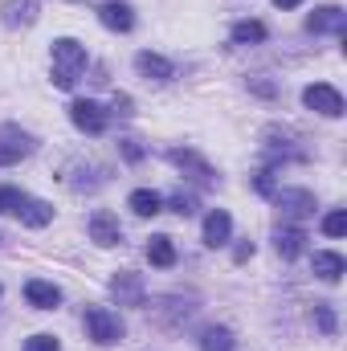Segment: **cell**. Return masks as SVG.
<instances>
[{
  "mask_svg": "<svg viewBox=\"0 0 347 351\" xmlns=\"http://www.w3.org/2000/svg\"><path fill=\"white\" fill-rule=\"evenodd\" d=\"M86 70V45L74 37H58L53 41V86L70 90Z\"/></svg>",
  "mask_w": 347,
  "mask_h": 351,
  "instance_id": "6da1fadb",
  "label": "cell"
},
{
  "mask_svg": "<svg viewBox=\"0 0 347 351\" xmlns=\"http://www.w3.org/2000/svg\"><path fill=\"white\" fill-rule=\"evenodd\" d=\"M82 323H86V331H90L94 343H102V348L123 343V319H119L115 311H106V306H86Z\"/></svg>",
  "mask_w": 347,
  "mask_h": 351,
  "instance_id": "7a4b0ae2",
  "label": "cell"
},
{
  "mask_svg": "<svg viewBox=\"0 0 347 351\" xmlns=\"http://www.w3.org/2000/svg\"><path fill=\"white\" fill-rule=\"evenodd\" d=\"M274 204H278V213L286 217V221H307V217H315V192H307V188H278L274 196H270Z\"/></svg>",
  "mask_w": 347,
  "mask_h": 351,
  "instance_id": "3957f363",
  "label": "cell"
},
{
  "mask_svg": "<svg viewBox=\"0 0 347 351\" xmlns=\"http://www.w3.org/2000/svg\"><path fill=\"white\" fill-rule=\"evenodd\" d=\"M37 152V139L29 135V131H21V127H0V168H12V164H21L25 156H33Z\"/></svg>",
  "mask_w": 347,
  "mask_h": 351,
  "instance_id": "277c9868",
  "label": "cell"
},
{
  "mask_svg": "<svg viewBox=\"0 0 347 351\" xmlns=\"http://www.w3.org/2000/svg\"><path fill=\"white\" fill-rule=\"evenodd\" d=\"M106 168H98V164H86V160H74V164H66L62 168V184L70 188V192H98L102 184H106Z\"/></svg>",
  "mask_w": 347,
  "mask_h": 351,
  "instance_id": "5b68a950",
  "label": "cell"
},
{
  "mask_svg": "<svg viewBox=\"0 0 347 351\" xmlns=\"http://www.w3.org/2000/svg\"><path fill=\"white\" fill-rule=\"evenodd\" d=\"M110 294L119 298V306H143L147 286H143V278H139L135 269H119V274L110 278Z\"/></svg>",
  "mask_w": 347,
  "mask_h": 351,
  "instance_id": "8992f818",
  "label": "cell"
},
{
  "mask_svg": "<svg viewBox=\"0 0 347 351\" xmlns=\"http://www.w3.org/2000/svg\"><path fill=\"white\" fill-rule=\"evenodd\" d=\"M302 102H307L311 110L327 114V119H339V114H344V94H339L335 86H327V82L307 86V90H302Z\"/></svg>",
  "mask_w": 347,
  "mask_h": 351,
  "instance_id": "52a82bcc",
  "label": "cell"
},
{
  "mask_svg": "<svg viewBox=\"0 0 347 351\" xmlns=\"http://www.w3.org/2000/svg\"><path fill=\"white\" fill-rule=\"evenodd\" d=\"M90 241L94 245H102V250H110V245H119L123 241V225H119V217L115 213H106V208H98V213H90Z\"/></svg>",
  "mask_w": 347,
  "mask_h": 351,
  "instance_id": "ba28073f",
  "label": "cell"
},
{
  "mask_svg": "<svg viewBox=\"0 0 347 351\" xmlns=\"http://www.w3.org/2000/svg\"><path fill=\"white\" fill-rule=\"evenodd\" d=\"M70 123L86 135H102L106 131V110L90 98H78V102H70Z\"/></svg>",
  "mask_w": 347,
  "mask_h": 351,
  "instance_id": "9c48e42d",
  "label": "cell"
},
{
  "mask_svg": "<svg viewBox=\"0 0 347 351\" xmlns=\"http://www.w3.org/2000/svg\"><path fill=\"white\" fill-rule=\"evenodd\" d=\"M168 160H172L176 168H184V172L192 176L196 184H204V188H208V184H217V172H213V164H208V160H200L192 147H172V152H168Z\"/></svg>",
  "mask_w": 347,
  "mask_h": 351,
  "instance_id": "30bf717a",
  "label": "cell"
},
{
  "mask_svg": "<svg viewBox=\"0 0 347 351\" xmlns=\"http://www.w3.org/2000/svg\"><path fill=\"white\" fill-rule=\"evenodd\" d=\"M98 21H102L110 33H131V29H135V8L123 4V0H106V4L98 8Z\"/></svg>",
  "mask_w": 347,
  "mask_h": 351,
  "instance_id": "8fae6325",
  "label": "cell"
},
{
  "mask_svg": "<svg viewBox=\"0 0 347 351\" xmlns=\"http://www.w3.org/2000/svg\"><path fill=\"white\" fill-rule=\"evenodd\" d=\"M307 29H311V33H344L347 12L339 4H323V8H315V12L307 16Z\"/></svg>",
  "mask_w": 347,
  "mask_h": 351,
  "instance_id": "7c38bea8",
  "label": "cell"
},
{
  "mask_svg": "<svg viewBox=\"0 0 347 351\" xmlns=\"http://www.w3.org/2000/svg\"><path fill=\"white\" fill-rule=\"evenodd\" d=\"M274 250H278V258L294 262V258L307 250V233H302L298 225H278V229H274Z\"/></svg>",
  "mask_w": 347,
  "mask_h": 351,
  "instance_id": "4fadbf2b",
  "label": "cell"
},
{
  "mask_svg": "<svg viewBox=\"0 0 347 351\" xmlns=\"http://www.w3.org/2000/svg\"><path fill=\"white\" fill-rule=\"evenodd\" d=\"M41 16V8H37V0H4L0 4V21L8 25V29H21V25H33Z\"/></svg>",
  "mask_w": 347,
  "mask_h": 351,
  "instance_id": "5bb4252c",
  "label": "cell"
},
{
  "mask_svg": "<svg viewBox=\"0 0 347 351\" xmlns=\"http://www.w3.org/2000/svg\"><path fill=\"white\" fill-rule=\"evenodd\" d=\"M25 298H29V306H37V311H53V306L62 302V290H58L53 282H45V278H33V282H25Z\"/></svg>",
  "mask_w": 347,
  "mask_h": 351,
  "instance_id": "9a60e30c",
  "label": "cell"
},
{
  "mask_svg": "<svg viewBox=\"0 0 347 351\" xmlns=\"http://www.w3.org/2000/svg\"><path fill=\"white\" fill-rule=\"evenodd\" d=\"M135 70L147 78V82H168L176 70L168 58H160V53H152V49H143V53H135Z\"/></svg>",
  "mask_w": 347,
  "mask_h": 351,
  "instance_id": "2e32d148",
  "label": "cell"
},
{
  "mask_svg": "<svg viewBox=\"0 0 347 351\" xmlns=\"http://www.w3.org/2000/svg\"><path fill=\"white\" fill-rule=\"evenodd\" d=\"M229 233H233V217L225 213V208H213L208 217H204V245H225L229 241Z\"/></svg>",
  "mask_w": 347,
  "mask_h": 351,
  "instance_id": "e0dca14e",
  "label": "cell"
},
{
  "mask_svg": "<svg viewBox=\"0 0 347 351\" xmlns=\"http://www.w3.org/2000/svg\"><path fill=\"white\" fill-rule=\"evenodd\" d=\"M16 217H21L29 229H45V225L53 221V208H49L45 200H33V196H25V200H21V208H16Z\"/></svg>",
  "mask_w": 347,
  "mask_h": 351,
  "instance_id": "ac0fdd59",
  "label": "cell"
},
{
  "mask_svg": "<svg viewBox=\"0 0 347 351\" xmlns=\"http://www.w3.org/2000/svg\"><path fill=\"white\" fill-rule=\"evenodd\" d=\"M311 269H315L323 282H339V278H344V269H347V262L339 258V254H331V250H319V254L311 258Z\"/></svg>",
  "mask_w": 347,
  "mask_h": 351,
  "instance_id": "d6986e66",
  "label": "cell"
},
{
  "mask_svg": "<svg viewBox=\"0 0 347 351\" xmlns=\"http://www.w3.org/2000/svg\"><path fill=\"white\" fill-rule=\"evenodd\" d=\"M127 204H131L135 217H156V213H164V196L152 192V188H135V192L127 196Z\"/></svg>",
  "mask_w": 347,
  "mask_h": 351,
  "instance_id": "ffe728a7",
  "label": "cell"
},
{
  "mask_svg": "<svg viewBox=\"0 0 347 351\" xmlns=\"http://www.w3.org/2000/svg\"><path fill=\"white\" fill-rule=\"evenodd\" d=\"M147 262L152 265H160V269H168V265H176V245H172V237H152L147 241Z\"/></svg>",
  "mask_w": 347,
  "mask_h": 351,
  "instance_id": "44dd1931",
  "label": "cell"
},
{
  "mask_svg": "<svg viewBox=\"0 0 347 351\" xmlns=\"http://www.w3.org/2000/svg\"><path fill=\"white\" fill-rule=\"evenodd\" d=\"M229 37H233V45H258V41H265V25L261 21H237L229 29Z\"/></svg>",
  "mask_w": 347,
  "mask_h": 351,
  "instance_id": "7402d4cb",
  "label": "cell"
},
{
  "mask_svg": "<svg viewBox=\"0 0 347 351\" xmlns=\"http://www.w3.org/2000/svg\"><path fill=\"white\" fill-rule=\"evenodd\" d=\"M233 348H237V339H233L229 327H208L200 335V351H233Z\"/></svg>",
  "mask_w": 347,
  "mask_h": 351,
  "instance_id": "603a6c76",
  "label": "cell"
},
{
  "mask_svg": "<svg viewBox=\"0 0 347 351\" xmlns=\"http://www.w3.org/2000/svg\"><path fill=\"white\" fill-rule=\"evenodd\" d=\"M21 200H25V192H21V188L0 184V213H16V208H21Z\"/></svg>",
  "mask_w": 347,
  "mask_h": 351,
  "instance_id": "cb8c5ba5",
  "label": "cell"
},
{
  "mask_svg": "<svg viewBox=\"0 0 347 351\" xmlns=\"http://www.w3.org/2000/svg\"><path fill=\"white\" fill-rule=\"evenodd\" d=\"M323 233H327V237H344L347 233V213H339V208L327 213V217H323Z\"/></svg>",
  "mask_w": 347,
  "mask_h": 351,
  "instance_id": "d4e9b609",
  "label": "cell"
},
{
  "mask_svg": "<svg viewBox=\"0 0 347 351\" xmlns=\"http://www.w3.org/2000/svg\"><path fill=\"white\" fill-rule=\"evenodd\" d=\"M315 323H319L323 335H335V311H331V302H319L315 306Z\"/></svg>",
  "mask_w": 347,
  "mask_h": 351,
  "instance_id": "484cf974",
  "label": "cell"
},
{
  "mask_svg": "<svg viewBox=\"0 0 347 351\" xmlns=\"http://www.w3.org/2000/svg\"><path fill=\"white\" fill-rule=\"evenodd\" d=\"M168 204H172V213H180V217H192V213H196V196H192V192H172Z\"/></svg>",
  "mask_w": 347,
  "mask_h": 351,
  "instance_id": "4316f807",
  "label": "cell"
},
{
  "mask_svg": "<svg viewBox=\"0 0 347 351\" xmlns=\"http://www.w3.org/2000/svg\"><path fill=\"white\" fill-rule=\"evenodd\" d=\"M25 351H62V343L53 335H33V339H25Z\"/></svg>",
  "mask_w": 347,
  "mask_h": 351,
  "instance_id": "83f0119b",
  "label": "cell"
},
{
  "mask_svg": "<svg viewBox=\"0 0 347 351\" xmlns=\"http://www.w3.org/2000/svg\"><path fill=\"white\" fill-rule=\"evenodd\" d=\"M254 188H258L261 196H274V192H278V184H274V172H270V168L254 172Z\"/></svg>",
  "mask_w": 347,
  "mask_h": 351,
  "instance_id": "f1b7e54d",
  "label": "cell"
},
{
  "mask_svg": "<svg viewBox=\"0 0 347 351\" xmlns=\"http://www.w3.org/2000/svg\"><path fill=\"white\" fill-rule=\"evenodd\" d=\"M250 258H254V241L246 237V241H237V245H233V262H237V265H246Z\"/></svg>",
  "mask_w": 347,
  "mask_h": 351,
  "instance_id": "f546056e",
  "label": "cell"
},
{
  "mask_svg": "<svg viewBox=\"0 0 347 351\" xmlns=\"http://www.w3.org/2000/svg\"><path fill=\"white\" fill-rule=\"evenodd\" d=\"M250 90H254L258 98H274V94H278V86H274V82H265V78H250Z\"/></svg>",
  "mask_w": 347,
  "mask_h": 351,
  "instance_id": "4dcf8cb0",
  "label": "cell"
},
{
  "mask_svg": "<svg viewBox=\"0 0 347 351\" xmlns=\"http://www.w3.org/2000/svg\"><path fill=\"white\" fill-rule=\"evenodd\" d=\"M123 156H127L131 164H139V160H143V147H139V139H123Z\"/></svg>",
  "mask_w": 347,
  "mask_h": 351,
  "instance_id": "1f68e13d",
  "label": "cell"
},
{
  "mask_svg": "<svg viewBox=\"0 0 347 351\" xmlns=\"http://www.w3.org/2000/svg\"><path fill=\"white\" fill-rule=\"evenodd\" d=\"M110 106H115L119 114H131V98H127V94H115V102H110Z\"/></svg>",
  "mask_w": 347,
  "mask_h": 351,
  "instance_id": "d6a6232c",
  "label": "cell"
},
{
  "mask_svg": "<svg viewBox=\"0 0 347 351\" xmlns=\"http://www.w3.org/2000/svg\"><path fill=\"white\" fill-rule=\"evenodd\" d=\"M274 4H278V8H298L302 0H274Z\"/></svg>",
  "mask_w": 347,
  "mask_h": 351,
  "instance_id": "836d02e7",
  "label": "cell"
},
{
  "mask_svg": "<svg viewBox=\"0 0 347 351\" xmlns=\"http://www.w3.org/2000/svg\"><path fill=\"white\" fill-rule=\"evenodd\" d=\"M0 245H4V233H0Z\"/></svg>",
  "mask_w": 347,
  "mask_h": 351,
  "instance_id": "e575fe53",
  "label": "cell"
}]
</instances>
